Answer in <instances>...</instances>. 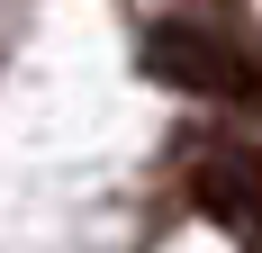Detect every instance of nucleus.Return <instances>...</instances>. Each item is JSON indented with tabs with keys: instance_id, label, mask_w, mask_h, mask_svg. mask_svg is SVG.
Here are the masks:
<instances>
[{
	"instance_id": "f03ea898",
	"label": "nucleus",
	"mask_w": 262,
	"mask_h": 253,
	"mask_svg": "<svg viewBox=\"0 0 262 253\" xmlns=\"http://www.w3.org/2000/svg\"><path fill=\"white\" fill-rule=\"evenodd\" d=\"M190 190H199V208H208L244 253H262V154L253 145H208L199 172H190Z\"/></svg>"
},
{
	"instance_id": "f257e3e1",
	"label": "nucleus",
	"mask_w": 262,
	"mask_h": 253,
	"mask_svg": "<svg viewBox=\"0 0 262 253\" xmlns=\"http://www.w3.org/2000/svg\"><path fill=\"white\" fill-rule=\"evenodd\" d=\"M145 73L163 91H190V100L262 109V46H244L235 27H217V18H154L145 27Z\"/></svg>"
}]
</instances>
